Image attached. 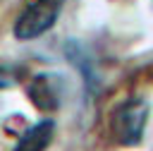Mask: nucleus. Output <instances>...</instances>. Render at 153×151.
Wrapping results in <instances>:
<instances>
[{"instance_id": "6", "label": "nucleus", "mask_w": 153, "mask_h": 151, "mask_svg": "<svg viewBox=\"0 0 153 151\" xmlns=\"http://www.w3.org/2000/svg\"><path fill=\"white\" fill-rule=\"evenodd\" d=\"M14 84H17L14 70L7 67V65H0V91H2V89H10V86H14Z\"/></svg>"}, {"instance_id": "1", "label": "nucleus", "mask_w": 153, "mask_h": 151, "mask_svg": "<svg viewBox=\"0 0 153 151\" xmlns=\"http://www.w3.org/2000/svg\"><path fill=\"white\" fill-rule=\"evenodd\" d=\"M151 115V103L143 96L124 98L110 115V132L120 146H136L143 139V129Z\"/></svg>"}, {"instance_id": "4", "label": "nucleus", "mask_w": 153, "mask_h": 151, "mask_svg": "<svg viewBox=\"0 0 153 151\" xmlns=\"http://www.w3.org/2000/svg\"><path fill=\"white\" fill-rule=\"evenodd\" d=\"M26 96L29 101L38 108V110H57L60 108V86H57V77L41 72L36 74L29 86H26Z\"/></svg>"}, {"instance_id": "3", "label": "nucleus", "mask_w": 153, "mask_h": 151, "mask_svg": "<svg viewBox=\"0 0 153 151\" xmlns=\"http://www.w3.org/2000/svg\"><path fill=\"white\" fill-rule=\"evenodd\" d=\"M62 53H65V60L79 72V77L84 81V93L88 98L96 96L98 89H100V74H98L93 53L86 48V43L79 41V38H67L65 46H62Z\"/></svg>"}, {"instance_id": "5", "label": "nucleus", "mask_w": 153, "mask_h": 151, "mask_svg": "<svg viewBox=\"0 0 153 151\" xmlns=\"http://www.w3.org/2000/svg\"><path fill=\"white\" fill-rule=\"evenodd\" d=\"M53 137H55V120L45 117V120L33 122L31 127H26L10 151H45L50 146Z\"/></svg>"}, {"instance_id": "2", "label": "nucleus", "mask_w": 153, "mask_h": 151, "mask_svg": "<svg viewBox=\"0 0 153 151\" xmlns=\"http://www.w3.org/2000/svg\"><path fill=\"white\" fill-rule=\"evenodd\" d=\"M62 7H65V0H24V7L19 10L14 26H12L14 38L33 41L43 36L57 24Z\"/></svg>"}]
</instances>
